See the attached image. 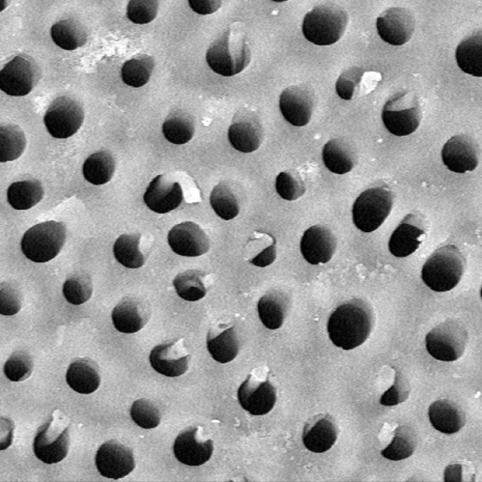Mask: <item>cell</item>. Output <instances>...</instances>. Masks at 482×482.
<instances>
[{
  "mask_svg": "<svg viewBox=\"0 0 482 482\" xmlns=\"http://www.w3.org/2000/svg\"><path fill=\"white\" fill-rule=\"evenodd\" d=\"M374 326L372 305L358 298L339 305L330 316L328 333L331 342L345 351L356 349L370 337Z\"/></svg>",
  "mask_w": 482,
  "mask_h": 482,
  "instance_id": "cell-1",
  "label": "cell"
},
{
  "mask_svg": "<svg viewBox=\"0 0 482 482\" xmlns=\"http://www.w3.org/2000/svg\"><path fill=\"white\" fill-rule=\"evenodd\" d=\"M206 58L216 74L233 77L241 73L251 59L246 33L238 24L232 25L210 45Z\"/></svg>",
  "mask_w": 482,
  "mask_h": 482,
  "instance_id": "cell-2",
  "label": "cell"
},
{
  "mask_svg": "<svg viewBox=\"0 0 482 482\" xmlns=\"http://www.w3.org/2000/svg\"><path fill=\"white\" fill-rule=\"evenodd\" d=\"M467 261L456 245L437 249L422 268L421 278L426 286L436 292L456 289L460 282Z\"/></svg>",
  "mask_w": 482,
  "mask_h": 482,
  "instance_id": "cell-3",
  "label": "cell"
},
{
  "mask_svg": "<svg viewBox=\"0 0 482 482\" xmlns=\"http://www.w3.org/2000/svg\"><path fill=\"white\" fill-rule=\"evenodd\" d=\"M348 14L335 5H324L309 12L303 23V34L317 46H331L344 36Z\"/></svg>",
  "mask_w": 482,
  "mask_h": 482,
  "instance_id": "cell-4",
  "label": "cell"
},
{
  "mask_svg": "<svg viewBox=\"0 0 482 482\" xmlns=\"http://www.w3.org/2000/svg\"><path fill=\"white\" fill-rule=\"evenodd\" d=\"M67 241V229L63 222L46 221L28 230L22 238L21 250L27 260L46 263L58 255Z\"/></svg>",
  "mask_w": 482,
  "mask_h": 482,
  "instance_id": "cell-5",
  "label": "cell"
},
{
  "mask_svg": "<svg viewBox=\"0 0 482 482\" xmlns=\"http://www.w3.org/2000/svg\"><path fill=\"white\" fill-rule=\"evenodd\" d=\"M382 119L387 130L395 136L413 134L422 119L418 97L411 91L396 93L384 106Z\"/></svg>",
  "mask_w": 482,
  "mask_h": 482,
  "instance_id": "cell-6",
  "label": "cell"
},
{
  "mask_svg": "<svg viewBox=\"0 0 482 482\" xmlns=\"http://www.w3.org/2000/svg\"><path fill=\"white\" fill-rule=\"evenodd\" d=\"M392 208L393 194L389 189H368L360 194L354 205V223L362 232H374L388 218Z\"/></svg>",
  "mask_w": 482,
  "mask_h": 482,
  "instance_id": "cell-7",
  "label": "cell"
},
{
  "mask_svg": "<svg viewBox=\"0 0 482 482\" xmlns=\"http://www.w3.org/2000/svg\"><path fill=\"white\" fill-rule=\"evenodd\" d=\"M468 332L457 320L448 319L436 326L426 336V348L431 356L443 362H455L465 354Z\"/></svg>",
  "mask_w": 482,
  "mask_h": 482,
  "instance_id": "cell-8",
  "label": "cell"
},
{
  "mask_svg": "<svg viewBox=\"0 0 482 482\" xmlns=\"http://www.w3.org/2000/svg\"><path fill=\"white\" fill-rule=\"evenodd\" d=\"M69 446V424L52 416L39 428L35 439L34 450L38 460L53 465L67 458Z\"/></svg>",
  "mask_w": 482,
  "mask_h": 482,
  "instance_id": "cell-9",
  "label": "cell"
},
{
  "mask_svg": "<svg viewBox=\"0 0 482 482\" xmlns=\"http://www.w3.org/2000/svg\"><path fill=\"white\" fill-rule=\"evenodd\" d=\"M41 76V69L31 56L18 55L0 70V90L11 97L27 96Z\"/></svg>",
  "mask_w": 482,
  "mask_h": 482,
  "instance_id": "cell-10",
  "label": "cell"
},
{
  "mask_svg": "<svg viewBox=\"0 0 482 482\" xmlns=\"http://www.w3.org/2000/svg\"><path fill=\"white\" fill-rule=\"evenodd\" d=\"M84 121L82 105L69 97L56 98L49 106L44 123L49 134L56 138L74 136Z\"/></svg>",
  "mask_w": 482,
  "mask_h": 482,
  "instance_id": "cell-11",
  "label": "cell"
},
{
  "mask_svg": "<svg viewBox=\"0 0 482 482\" xmlns=\"http://www.w3.org/2000/svg\"><path fill=\"white\" fill-rule=\"evenodd\" d=\"M238 399L241 407L251 415H265L273 409L277 394L269 377L254 371L239 388Z\"/></svg>",
  "mask_w": 482,
  "mask_h": 482,
  "instance_id": "cell-12",
  "label": "cell"
},
{
  "mask_svg": "<svg viewBox=\"0 0 482 482\" xmlns=\"http://www.w3.org/2000/svg\"><path fill=\"white\" fill-rule=\"evenodd\" d=\"M315 106V93L309 85H293L280 96L282 116L294 127L309 124Z\"/></svg>",
  "mask_w": 482,
  "mask_h": 482,
  "instance_id": "cell-13",
  "label": "cell"
},
{
  "mask_svg": "<svg viewBox=\"0 0 482 482\" xmlns=\"http://www.w3.org/2000/svg\"><path fill=\"white\" fill-rule=\"evenodd\" d=\"M214 450L213 441L202 427H191L182 432L174 445L179 462L189 467H200L208 463Z\"/></svg>",
  "mask_w": 482,
  "mask_h": 482,
  "instance_id": "cell-14",
  "label": "cell"
},
{
  "mask_svg": "<svg viewBox=\"0 0 482 482\" xmlns=\"http://www.w3.org/2000/svg\"><path fill=\"white\" fill-rule=\"evenodd\" d=\"M98 472L105 477L120 479L135 468L133 450L117 440L104 443L96 456Z\"/></svg>",
  "mask_w": 482,
  "mask_h": 482,
  "instance_id": "cell-15",
  "label": "cell"
},
{
  "mask_svg": "<svg viewBox=\"0 0 482 482\" xmlns=\"http://www.w3.org/2000/svg\"><path fill=\"white\" fill-rule=\"evenodd\" d=\"M422 215L409 214L396 228L389 240L388 248L395 258H407L426 240L427 224Z\"/></svg>",
  "mask_w": 482,
  "mask_h": 482,
  "instance_id": "cell-16",
  "label": "cell"
},
{
  "mask_svg": "<svg viewBox=\"0 0 482 482\" xmlns=\"http://www.w3.org/2000/svg\"><path fill=\"white\" fill-rule=\"evenodd\" d=\"M444 165L457 174L472 172L479 162V148L477 140L468 135L450 138L442 150Z\"/></svg>",
  "mask_w": 482,
  "mask_h": 482,
  "instance_id": "cell-17",
  "label": "cell"
},
{
  "mask_svg": "<svg viewBox=\"0 0 482 482\" xmlns=\"http://www.w3.org/2000/svg\"><path fill=\"white\" fill-rule=\"evenodd\" d=\"M190 354L185 345L184 338L171 344H160L150 354V363L154 370L166 377L176 378L189 370Z\"/></svg>",
  "mask_w": 482,
  "mask_h": 482,
  "instance_id": "cell-18",
  "label": "cell"
},
{
  "mask_svg": "<svg viewBox=\"0 0 482 482\" xmlns=\"http://www.w3.org/2000/svg\"><path fill=\"white\" fill-rule=\"evenodd\" d=\"M264 130L260 118L247 109L241 110L229 129L231 146L241 153L257 151L263 140Z\"/></svg>",
  "mask_w": 482,
  "mask_h": 482,
  "instance_id": "cell-19",
  "label": "cell"
},
{
  "mask_svg": "<svg viewBox=\"0 0 482 482\" xmlns=\"http://www.w3.org/2000/svg\"><path fill=\"white\" fill-rule=\"evenodd\" d=\"M377 31L380 37L391 46H400L412 38L415 19L413 14L405 8H390L377 19Z\"/></svg>",
  "mask_w": 482,
  "mask_h": 482,
  "instance_id": "cell-20",
  "label": "cell"
},
{
  "mask_svg": "<svg viewBox=\"0 0 482 482\" xmlns=\"http://www.w3.org/2000/svg\"><path fill=\"white\" fill-rule=\"evenodd\" d=\"M168 243L177 254L186 258L200 257L210 247L209 236L192 221L182 222L169 231Z\"/></svg>",
  "mask_w": 482,
  "mask_h": 482,
  "instance_id": "cell-21",
  "label": "cell"
},
{
  "mask_svg": "<svg viewBox=\"0 0 482 482\" xmlns=\"http://www.w3.org/2000/svg\"><path fill=\"white\" fill-rule=\"evenodd\" d=\"M337 245L334 234L327 226L314 225L308 229L301 240V252L311 265L328 263Z\"/></svg>",
  "mask_w": 482,
  "mask_h": 482,
  "instance_id": "cell-22",
  "label": "cell"
},
{
  "mask_svg": "<svg viewBox=\"0 0 482 482\" xmlns=\"http://www.w3.org/2000/svg\"><path fill=\"white\" fill-rule=\"evenodd\" d=\"M183 200L181 185L167 175L155 178L144 196L148 208L159 214H166L177 210Z\"/></svg>",
  "mask_w": 482,
  "mask_h": 482,
  "instance_id": "cell-23",
  "label": "cell"
},
{
  "mask_svg": "<svg viewBox=\"0 0 482 482\" xmlns=\"http://www.w3.org/2000/svg\"><path fill=\"white\" fill-rule=\"evenodd\" d=\"M151 317L149 302L128 297L123 299L112 311V323L118 331L124 333H135L143 329Z\"/></svg>",
  "mask_w": 482,
  "mask_h": 482,
  "instance_id": "cell-24",
  "label": "cell"
},
{
  "mask_svg": "<svg viewBox=\"0 0 482 482\" xmlns=\"http://www.w3.org/2000/svg\"><path fill=\"white\" fill-rule=\"evenodd\" d=\"M338 437V427L329 414H318L310 417L304 425L303 441L304 446L314 453L331 449Z\"/></svg>",
  "mask_w": 482,
  "mask_h": 482,
  "instance_id": "cell-25",
  "label": "cell"
},
{
  "mask_svg": "<svg viewBox=\"0 0 482 482\" xmlns=\"http://www.w3.org/2000/svg\"><path fill=\"white\" fill-rule=\"evenodd\" d=\"M323 160L330 172L345 175L352 171L358 161L357 149L348 138H333L323 148Z\"/></svg>",
  "mask_w": 482,
  "mask_h": 482,
  "instance_id": "cell-26",
  "label": "cell"
},
{
  "mask_svg": "<svg viewBox=\"0 0 482 482\" xmlns=\"http://www.w3.org/2000/svg\"><path fill=\"white\" fill-rule=\"evenodd\" d=\"M208 350L218 363L232 362L240 353V342L234 326L220 324L208 333Z\"/></svg>",
  "mask_w": 482,
  "mask_h": 482,
  "instance_id": "cell-27",
  "label": "cell"
},
{
  "mask_svg": "<svg viewBox=\"0 0 482 482\" xmlns=\"http://www.w3.org/2000/svg\"><path fill=\"white\" fill-rule=\"evenodd\" d=\"M292 306L291 296L285 292L272 290L259 302L260 319L270 330H277L285 323Z\"/></svg>",
  "mask_w": 482,
  "mask_h": 482,
  "instance_id": "cell-28",
  "label": "cell"
},
{
  "mask_svg": "<svg viewBox=\"0 0 482 482\" xmlns=\"http://www.w3.org/2000/svg\"><path fill=\"white\" fill-rule=\"evenodd\" d=\"M429 418L436 430L446 435L460 432L467 422L464 410L449 400H440L429 407Z\"/></svg>",
  "mask_w": 482,
  "mask_h": 482,
  "instance_id": "cell-29",
  "label": "cell"
},
{
  "mask_svg": "<svg viewBox=\"0 0 482 482\" xmlns=\"http://www.w3.org/2000/svg\"><path fill=\"white\" fill-rule=\"evenodd\" d=\"M67 382L77 393L89 395L96 392L101 382L97 364L89 358L75 360L68 367Z\"/></svg>",
  "mask_w": 482,
  "mask_h": 482,
  "instance_id": "cell-30",
  "label": "cell"
},
{
  "mask_svg": "<svg viewBox=\"0 0 482 482\" xmlns=\"http://www.w3.org/2000/svg\"><path fill=\"white\" fill-rule=\"evenodd\" d=\"M53 42L62 49L76 50L87 43V27L76 18L56 22L50 31Z\"/></svg>",
  "mask_w": 482,
  "mask_h": 482,
  "instance_id": "cell-31",
  "label": "cell"
},
{
  "mask_svg": "<svg viewBox=\"0 0 482 482\" xmlns=\"http://www.w3.org/2000/svg\"><path fill=\"white\" fill-rule=\"evenodd\" d=\"M43 197V186L36 179L15 182L7 191V201L16 210H31L42 201Z\"/></svg>",
  "mask_w": 482,
  "mask_h": 482,
  "instance_id": "cell-32",
  "label": "cell"
},
{
  "mask_svg": "<svg viewBox=\"0 0 482 482\" xmlns=\"http://www.w3.org/2000/svg\"><path fill=\"white\" fill-rule=\"evenodd\" d=\"M116 159L108 151H99L91 155L83 164L85 179L95 186L109 182L116 172Z\"/></svg>",
  "mask_w": 482,
  "mask_h": 482,
  "instance_id": "cell-33",
  "label": "cell"
},
{
  "mask_svg": "<svg viewBox=\"0 0 482 482\" xmlns=\"http://www.w3.org/2000/svg\"><path fill=\"white\" fill-rule=\"evenodd\" d=\"M456 60L459 67L467 74L482 76V33L466 38L457 47Z\"/></svg>",
  "mask_w": 482,
  "mask_h": 482,
  "instance_id": "cell-34",
  "label": "cell"
},
{
  "mask_svg": "<svg viewBox=\"0 0 482 482\" xmlns=\"http://www.w3.org/2000/svg\"><path fill=\"white\" fill-rule=\"evenodd\" d=\"M162 132L171 144L178 146L188 144L194 136V118L188 112L176 110L164 122Z\"/></svg>",
  "mask_w": 482,
  "mask_h": 482,
  "instance_id": "cell-35",
  "label": "cell"
},
{
  "mask_svg": "<svg viewBox=\"0 0 482 482\" xmlns=\"http://www.w3.org/2000/svg\"><path fill=\"white\" fill-rule=\"evenodd\" d=\"M154 67L153 56L148 54H137L124 64L122 79L130 87H143L150 80Z\"/></svg>",
  "mask_w": 482,
  "mask_h": 482,
  "instance_id": "cell-36",
  "label": "cell"
},
{
  "mask_svg": "<svg viewBox=\"0 0 482 482\" xmlns=\"http://www.w3.org/2000/svg\"><path fill=\"white\" fill-rule=\"evenodd\" d=\"M416 446V432L410 426H400L395 430L392 442L381 455L394 462L405 460L414 455Z\"/></svg>",
  "mask_w": 482,
  "mask_h": 482,
  "instance_id": "cell-37",
  "label": "cell"
},
{
  "mask_svg": "<svg viewBox=\"0 0 482 482\" xmlns=\"http://www.w3.org/2000/svg\"><path fill=\"white\" fill-rule=\"evenodd\" d=\"M207 274L198 270H189L179 273L174 280L178 295L188 302H197L208 293Z\"/></svg>",
  "mask_w": 482,
  "mask_h": 482,
  "instance_id": "cell-38",
  "label": "cell"
},
{
  "mask_svg": "<svg viewBox=\"0 0 482 482\" xmlns=\"http://www.w3.org/2000/svg\"><path fill=\"white\" fill-rule=\"evenodd\" d=\"M140 235L126 234L120 236L113 246L117 261L128 269H138L145 265L146 258L139 251Z\"/></svg>",
  "mask_w": 482,
  "mask_h": 482,
  "instance_id": "cell-39",
  "label": "cell"
},
{
  "mask_svg": "<svg viewBox=\"0 0 482 482\" xmlns=\"http://www.w3.org/2000/svg\"><path fill=\"white\" fill-rule=\"evenodd\" d=\"M26 146L23 129L15 125L0 126V162L5 163L19 159Z\"/></svg>",
  "mask_w": 482,
  "mask_h": 482,
  "instance_id": "cell-40",
  "label": "cell"
},
{
  "mask_svg": "<svg viewBox=\"0 0 482 482\" xmlns=\"http://www.w3.org/2000/svg\"><path fill=\"white\" fill-rule=\"evenodd\" d=\"M210 205L215 213L225 220H233L240 214V200L232 187L226 182H221L213 189Z\"/></svg>",
  "mask_w": 482,
  "mask_h": 482,
  "instance_id": "cell-41",
  "label": "cell"
},
{
  "mask_svg": "<svg viewBox=\"0 0 482 482\" xmlns=\"http://www.w3.org/2000/svg\"><path fill=\"white\" fill-rule=\"evenodd\" d=\"M91 277L84 272L71 275L65 282L63 292L68 303L80 305L88 302L93 295Z\"/></svg>",
  "mask_w": 482,
  "mask_h": 482,
  "instance_id": "cell-42",
  "label": "cell"
},
{
  "mask_svg": "<svg viewBox=\"0 0 482 482\" xmlns=\"http://www.w3.org/2000/svg\"><path fill=\"white\" fill-rule=\"evenodd\" d=\"M33 371V357L24 351L14 353L5 364V374L12 382H23L30 378Z\"/></svg>",
  "mask_w": 482,
  "mask_h": 482,
  "instance_id": "cell-43",
  "label": "cell"
},
{
  "mask_svg": "<svg viewBox=\"0 0 482 482\" xmlns=\"http://www.w3.org/2000/svg\"><path fill=\"white\" fill-rule=\"evenodd\" d=\"M130 415L138 427L146 430L157 428L161 421L158 407L152 402L145 399L138 400L132 405Z\"/></svg>",
  "mask_w": 482,
  "mask_h": 482,
  "instance_id": "cell-44",
  "label": "cell"
},
{
  "mask_svg": "<svg viewBox=\"0 0 482 482\" xmlns=\"http://www.w3.org/2000/svg\"><path fill=\"white\" fill-rule=\"evenodd\" d=\"M275 189L283 200L296 201L305 192V185L295 172H282L276 178Z\"/></svg>",
  "mask_w": 482,
  "mask_h": 482,
  "instance_id": "cell-45",
  "label": "cell"
},
{
  "mask_svg": "<svg viewBox=\"0 0 482 482\" xmlns=\"http://www.w3.org/2000/svg\"><path fill=\"white\" fill-rule=\"evenodd\" d=\"M159 6V0H130L127 16L134 24L146 25L157 17Z\"/></svg>",
  "mask_w": 482,
  "mask_h": 482,
  "instance_id": "cell-46",
  "label": "cell"
},
{
  "mask_svg": "<svg viewBox=\"0 0 482 482\" xmlns=\"http://www.w3.org/2000/svg\"><path fill=\"white\" fill-rule=\"evenodd\" d=\"M363 76L364 70L359 67L346 70L336 81L337 96L344 100H352L361 84Z\"/></svg>",
  "mask_w": 482,
  "mask_h": 482,
  "instance_id": "cell-47",
  "label": "cell"
},
{
  "mask_svg": "<svg viewBox=\"0 0 482 482\" xmlns=\"http://www.w3.org/2000/svg\"><path fill=\"white\" fill-rule=\"evenodd\" d=\"M411 392L408 380L403 374L395 371L394 385L382 395L380 404L383 406H395L405 403Z\"/></svg>",
  "mask_w": 482,
  "mask_h": 482,
  "instance_id": "cell-48",
  "label": "cell"
},
{
  "mask_svg": "<svg viewBox=\"0 0 482 482\" xmlns=\"http://www.w3.org/2000/svg\"><path fill=\"white\" fill-rule=\"evenodd\" d=\"M21 307V294L15 287L5 285L0 289V315L15 316Z\"/></svg>",
  "mask_w": 482,
  "mask_h": 482,
  "instance_id": "cell-49",
  "label": "cell"
},
{
  "mask_svg": "<svg viewBox=\"0 0 482 482\" xmlns=\"http://www.w3.org/2000/svg\"><path fill=\"white\" fill-rule=\"evenodd\" d=\"M224 0H189L190 9L198 15H209L221 7Z\"/></svg>",
  "mask_w": 482,
  "mask_h": 482,
  "instance_id": "cell-50",
  "label": "cell"
},
{
  "mask_svg": "<svg viewBox=\"0 0 482 482\" xmlns=\"http://www.w3.org/2000/svg\"><path fill=\"white\" fill-rule=\"evenodd\" d=\"M14 432V422L10 418L0 416V450H5L11 446Z\"/></svg>",
  "mask_w": 482,
  "mask_h": 482,
  "instance_id": "cell-51",
  "label": "cell"
},
{
  "mask_svg": "<svg viewBox=\"0 0 482 482\" xmlns=\"http://www.w3.org/2000/svg\"><path fill=\"white\" fill-rule=\"evenodd\" d=\"M276 260V242L271 244L262 252H260L257 257L250 261L254 266L265 268L272 265Z\"/></svg>",
  "mask_w": 482,
  "mask_h": 482,
  "instance_id": "cell-52",
  "label": "cell"
},
{
  "mask_svg": "<svg viewBox=\"0 0 482 482\" xmlns=\"http://www.w3.org/2000/svg\"><path fill=\"white\" fill-rule=\"evenodd\" d=\"M12 2L13 0H0V13L7 9Z\"/></svg>",
  "mask_w": 482,
  "mask_h": 482,
  "instance_id": "cell-53",
  "label": "cell"
},
{
  "mask_svg": "<svg viewBox=\"0 0 482 482\" xmlns=\"http://www.w3.org/2000/svg\"><path fill=\"white\" fill-rule=\"evenodd\" d=\"M272 2L274 3H285V2H288V0H272Z\"/></svg>",
  "mask_w": 482,
  "mask_h": 482,
  "instance_id": "cell-54",
  "label": "cell"
}]
</instances>
